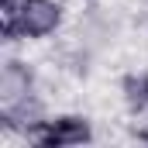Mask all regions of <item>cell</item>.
<instances>
[{"mask_svg": "<svg viewBox=\"0 0 148 148\" xmlns=\"http://www.w3.org/2000/svg\"><path fill=\"white\" fill-rule=\"evenodd\" d=\"M62 24V7L55 0H21L14 10L3 14V38H45Z\"/></svg>", "mask_w": 148, "mask_h": 148, "instance_id": "6da1fadb", "label": "cell"}, {"mask_svg": "<svg viewBox=\"0 0 148 148\" xmlns=\"http://www.w3.org/2000/svg\"><path fill=\"white\" fill-rule=\"evenodd\" d=\"M24 134H28V141H35V145H41V148L83 145V141L93 138L90 121H86V117H73V114L55 117V121H31V124L24 127Z\"/></svg>", "mask_w": 148, "mask_h": 148, "instance_id": "7a4b0ae2", "label": "cell"}, {"mask_svg": "<svg viewBox=\"0 0 148 148\" xmlns=\"http://www.w3.org/2000/svg\"><path fill=\"white\" fill-rule=\"evenodd\" d=\"M28 86H31V73H28V69H21V62H7L3 79H0V90H3L0 97H3V103H7V107H14L17 100H24Z\"/></svg>", "mask_w": 148, "mask_h": 148, "instance_id": "3957f363", "label": "cell"}, {"mask_svg": "<svg viewBox=\"0 0 148 148\" xmlns=\"http://www.w3.org/2000/svg\"><path fill=\"white\" fill-rule=\"evenodd\" d=\"M124 93H127V103L145 110L148 107V73L145 76H127L124 79Z\"/></svg>", "mask_w": 148, "mask_h": 148, "instance_id": "277c9868", "label": "cell"}, {"mask_svg": "<svg viewBox=\"0 0 148 148\" xmlns=\"http://www.w3.org/2000/svg\"><path fill=\"white\" fill-rule=\"evenodd\" d=\"M17 3H21V0H0V7H3V14H7V10H14Z\"/></svg>", "mask_w": 148, "mask_h": 148, "instance_id": "5b68a950", "label": "cell"}, {"mask_svg": "<svg viewBox=\"0 0 148 148\" xmlns=\"http://www.w3.org/2000/svg\"><path fill=\"white\" fill-rule=\"evenodd\" d=\"M138 138H141V141H148V127H141V131H138Z\"/></svg>", "mask_w": 148, "mask_h": 148, "instance_id": "8992f818", "label": "cell"}]
</instances>
